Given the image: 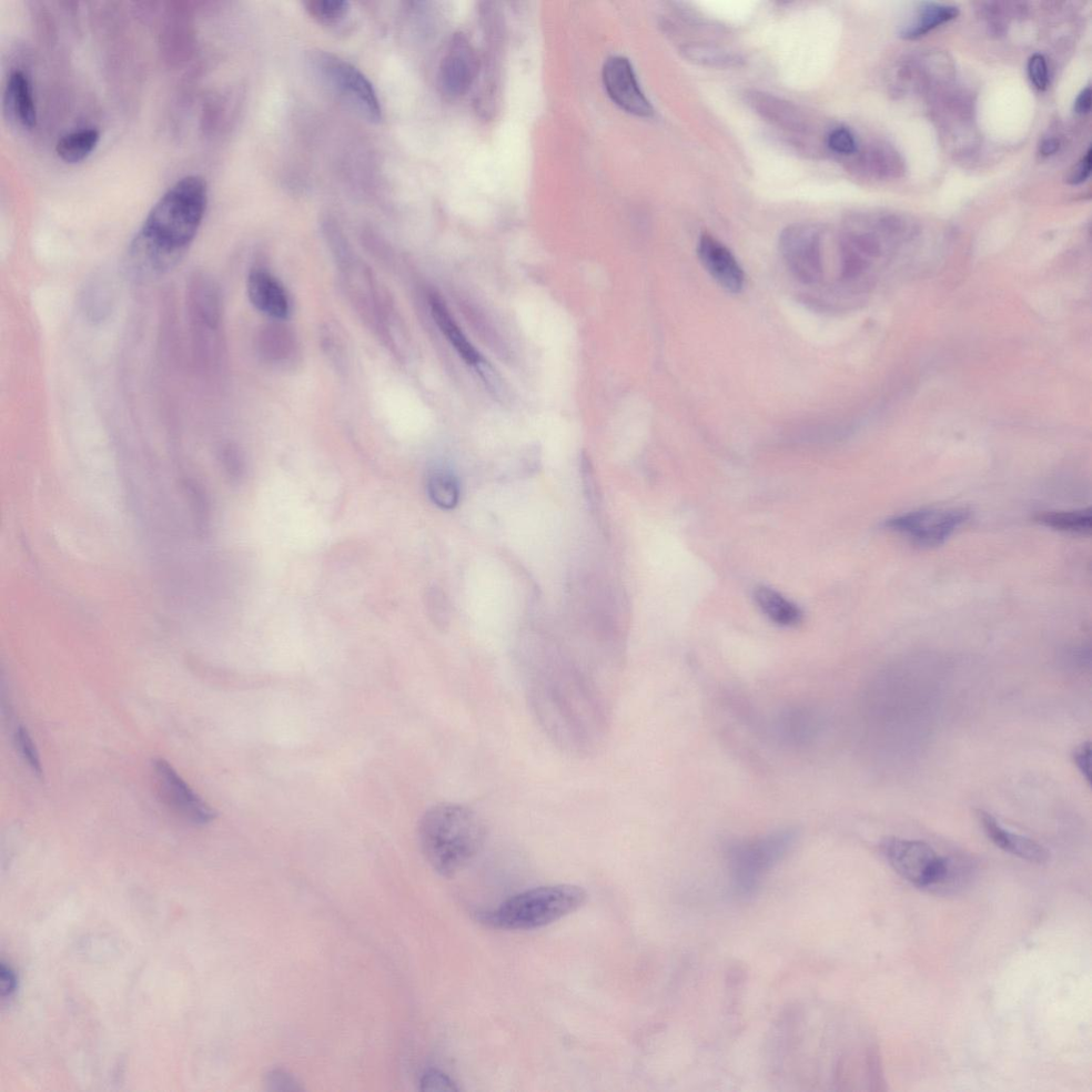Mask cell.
<instances>
[{
  "mask_svg": "<svg viewBox=\"0 0 1092 1092\" xmlns=\"http://www.w3.org/2000/svg\"><path fill=\"white\" fill-rule=\"evenodd\" d=\"M827 146L834 153L840 155L855 154L858 149L857 141L852 131L845 127H836L829 133Z\"/></svg>",
  "mask_w": 1092,
  "mask_h": 1092,
  "instance_id": "4316f807",
  "label": "cell"
},
{
  "mask_svg": "<svg viewBox=\"0 0 1092 1092\" xmlns=\"http://www.w3.org/2000/svg\"><path fill=\"white\" fill-rule=\"evenodd\" d=\"M421 1089L426 1092H454L459 1090L450 1078L437 1070H430L423 1076Z\"/></svg>",
  "mask_w": 1092,
  "mask_h": 1092,
  "instance_id": "f1b7e54d",
  "label": "cell"
},
{
  "mask_svg": "<svg viewBox=\"0 0 1092 1092\" xmlns=\"http://www.w3.org/2000/svg\"><path fill=\"white\" fill-rule=\"evenodd\" d=\"M207 199L204 178L190 176L177 180L151 208L131 244L136 264L150 272L174 266L198 234Z\"/></svg>",
  "mask_w": 1092,
  "mask_h": 1092,
  "instance_id": "6da1fadb",
  "label": "cell"
},
{
  "mask_svg": "<svg viewBox=\"0 0 1092 1092\" xmlns=\"http://www.w3.org/2000/svg\"><path fill=\"white\" fill-rule=\"evenodd\" d=\"M969 517L965 508L919 509L887 520L885 529L922 548H936L962 529Z\"/></svg>",
  "mask_w": 1092,
  "mask_h": 1092,
  "instance_id": "52a82bcc",
  "label": "cell"
},
{
  "mask_svg": "<svg viewBox=\"0 0 1092 1092\" xmlns=\"http://www.w3.org/2000/svg\"><path fill=\"white\" fill-rule=\"evenodd\" d=\"M478 69L477 50L468 38L463 35L454 36L441 60L438 70V86L441 94L449 99H456L467 95L478 77Z\"/></svg>",
  "mask_w": 1092,
  "mask_h": 1092,
  "instance_id": "30bf717a",
  "label": "cell"
},
{
  "mask_svg": "<svg viewBox=\"0 0 1092 1092\" xmlns=\"http://www.w3.org/2000/svg\"><path fill=\"white\" fill-rule=\"evenodd\" d=\"M1059 149V141L1055 138H1049L1043 141L1040 146V153L1044 156H1050L1056 153Z\"/></svg>",
  "mask_w": 1092,
  "mask_h": 1092,
  "instance_id": "d590c367",
  "label": "cell"
},
{
  "mask_svg": "<svg viewBox=\"0 0 1092 1092\" xmlns=\"http://www.w3.org/2000/svg\"><path fill=\"white\" fill-rule=\"evenodd\" d=\"M746 102L756 115L778 128L795 134L810 130L811 123L804 110L788 100L755 90L746 95Z\"/></svg>",
  "mask_w": 1092,
  "mask_h": 1092,
  "instance_id": "4fadbf2b",
  "label": "cell"
},
{
  "mask_svg": "<svg viewBox=\"0 0 1092 1092\" xmlns=\"http://www.w3.org/2000/svg\"><path fill=\"white\" fill-rule=\"evenodd\" d=\"M266 1085L272 1091H297L300 1090L295 1078H292L287 1072L276 1070L270 1072L267 1077Z\"/></svg>",
  "mask_w": 1092,
  "mask_h": 1092,
  "instance_id": "1f68e13d",
  "label": "cell"
},
{
  "mask_svg": "<svg viewBox=\"0 0 1092 1092\" xmlns=\"http://www.w3.org/2000/svg\"><path fill=\"white\" fill-rule=\"evenodd\" d=\"M778 247L788 270L806 286L824 277L823 234L815 225L795 224L783 230Z\"/></svg>",
  "mask_w": 1092,
  "mask_h": 1092,
  "instance_id": "ba28073f",
  "label": "cell"
},
{
  "mask_svg": "<svg viewBox=\"0 0 1092 1092\" xmlns=\"http://www.w3.org/2000/svg\"><path fill=\"white\" fill-rule=\"evenodd\" d=\"M309 68L320 85L359 117L378 123L382 108L375 88L359 68L323 50H313Z\"/></svg>",
  "mask_w": 1092,
  "mask_h": 1092,
  "instance_id": "277c9868",
  "label": "cell"
},
{
  "mask_svg": "<svg viewBox=\"0 0 1092 1092\" xmlns=\"http://www.w3.org/2000/svg\"><path fill=\"white\" fill-rule=\"evenodd\" d=\"M15 743L19 753L24 757L33 772L38 776L42 775V765L40 761L37 748L30 737L29 733L23 726H19L15 733Z\"/></svg>",
  "mask_w": 1092,
  "mask_h": 1092,
  "instance_id": "484cf974",
  "label": "cell"
},
{
  "mask_svg": "<svg viewBox=\"0 0 1092 1092\" xmlns=\"http://www.w3.org/2000/svg\"><path fill=\"white\" fill-rule=\"evenodd\" d=\"M419 840L429 865L444 877L457 875L482 851L487 827L472 807L441 803L428 808L419 824Z\"/></svg>",
  "mask_w": 1092,
  "mask_h": 1092,
  "instance_id": "7a4b0ae2",
  "label": "cell"
},
{
  "mask_svg": "<svg viewBox=\"0 0 1092 1092\" xmlns=\"http://www.w3.org/2000/svg\"><path fill=\"white\" fill-rule=\"evenodd\" d=\"M697 256L713 279L725 290L737 294L744 287V271L732 252L721 241L703 234L697 245Z\"/></svg>",
  "mask_w": 1092,
  "mask_h": 1092,
  "instance_id": "7c38bea8",
  "label": "cell"
},
{
  "mask_svg": "<svg viewBox=\"0 0 1092 1092\" xmlns=\"http://www.w3.org/2000/svg\"><path fill=\"white\" fill-rule=\"evenodd\" d=\"M247 292L252 305L262 314L276 319L288 317L290 305L287 290L270 273L264 270L251 272Z\"/></svg>",
  "mask_w": 1092,
  "mask_h": 1092,
  "instance_id": "9a60e30c",
  "label": "cell"
},
{
  "mask_svg": "<svg viewBox=\"0 0 1092 1092\" xmlns=\"http://www.w3.org/2000/svg\"><path fill=\"white\" fill-rule=\"evenodd\" d=\"M754 600L764 614L778 625L795 626L803 620L801 609L774 589L756 588Z\"/></svg>",
  "mask_w": 1092,
  "mask_h": 1092,
  "instance_id": "ac0fdd59",
  "label": "cell"
},
{
  "mask_svg": "<svg viewBox=\"0 0 1092 1092\" xmlns=\"http://www.w3.org/2000/svg\"><path fill=\"white\" fill-rule=\"evenodd\" d=\"M585 889L572 885L534 887L482 915V922L508 930H531L560 921L587 902Z\"/></svg>",
  "mask_w": 1092,
  "mask_h": 1092,
  "instance_id": "3957f363",
  "label": "cell"
},
{
  "mask_svg": "<svg viewBox=\"0 0 1092 1092\" xmlns=\"http://www.w3.org/2000/svg\"><path fill=\"white\" fill-rule=\"evenodd\" d=\"M99 138V131L95 128L73 131L58 141L57 155L67 164L80 163L93 153Z\"/></svg>",
  "mask_w": 1092,
  "mask_h": 1092,
  "instance_id": "ffe728a7",
  "label": "cell"
},
{
  "mask_svg": "<svg viewBox=\"0 0 1092 1092\" xmlns=\"http://www.w3.org/2000/svg\"><path fill=\"white\" fill-rule=\"evenodd\" d=\"M16 979L10 968L2 966V994L3 996H12L15 991Z\"/></svg>",
  "mask_w": 1092,
  "mask_h": 1092,
  "instance_id": "836d02e7",
  "label": "cell"
},
{
  "mask_svg": "<svg viewBox=\"0 0 1092 1092\" xmlns=\"http://www.w3.org/2000/svg\"><path fill=\"white\" fill-rule=\"evenodd\" d=\"M5 111L9 119L25 129H32L37 123V110L27 75L15 70L10 75L5 90Z\"/></svg>",
  "mask_w": 1092,
  "mask_h": 1092,
  "instance_id": "2e32d148",
  "label": "cell"
},
{
  "mask_svg": "<svg viewBox=\"0 0 1092 1092\" xmlns=\"http://www.w3.org/2000/svg\"><path fill=\"white\" fill-rule=\"evenodd\" d=\"M977 817L989 840L1002 851L1031 863L1044 864L1049 861L1050 853L1043 845L1007 831L993 814L984 810H978Z\"/></svg>",
  "mask_w": 1092,
  "mask_h": 1092,
  "instance_id": "5bb4252c",
  "label": "cell"
},
{
  "mask_svg": "<svg viewBox=\"0 0 1092 1092\" xmlns=\"http://www.w3.org/2000/svg\"><path fill=\"white\" fill-rule=\"evenodd\" d=\"M1028 74L1031 83L1039 90L1047 89L1049 85V73L1046 58L1043 55L1036 54L1029 59Z\"/></svg>",
  "mask_w": 1092,
  "mask_h": 1092,
  "instance_id": "f546056e",
  "label": "cell"
},
{
  "mask_svg": "<svg viewBox=\"0 0 1092 1092\" xmlns=\"http://www.w3.org/2000/svg\"><path fill=\"white\" fill-rule=\"evenodd\" d=\"M153 773L157 792L172 811L194 825H206L214 821L215 811L191 790L168 762L159 758L154 763Z\"/></svg>",
  "mask_w": 1092,
  "mask_h": 1092,
  "instance_id": "9c48e42d",
  "label": "cell"
},
{
  "mask_svg": "<svg viewBox=\"0 0 1092 1092\" xmlns=\"http://www.w3.org/2000/svg\"><path fill=\"white\" fill-rule=\"evenodd\" d=\"M1076 111L1079 115L1088 114L1091 109V89L1088 87L1081 91L1078 96L1075 105Z\"/></svg>",
  "mask_w": 1092,
  "mask_h": 1092,
  "instance_id": "e575fe53",
  "label": "cell"
},
{
  "mask_svg": "<svg viewBox=\"0 0 1092 1092\" xmlns=\"http://www.w3.org/2000/svg\"><path fill=\"white\" fill-rule=\"evenodd\" d=\"M602 78L606 93L616 106L640 118L654 115V108L642 93L629 59L614 56L606 60Z\"/></svg>",
  "mask_w": 1092,
  "mask_h": 1092,
  "instance_id": "8fae6325",
  "label": "cell"
},
{
  "mask_svg": "<svg viewBox=\"0 0 1092 1092\" xmlns=\"http://www.w3.org/2000/svg\"><path fill=\"white\" fill-rule=\"evenodd\" d=\"M1091 164V150H1089L1076 168L1074 174H1072L1070 183L1074 185L1083 183L1090 176Z\"/></svg>",
  "mask_w": 1092,
  "mask_h": 1092,
  "instance_id": "d6a6232c",
  "label": "cell"
},
{
  "mask_svg": "<svg viewBox=\"0 0 1092 1092\" xmlns=\"http://www.w3.org/2000/svg\"><path fill=\"white\" fill-rule=\"evenodd\" d=\"M427 491L430 500L439 508L451 510L459 503L460 489L456 478L447 471H434L430 474L427 482Z\"/></svg>",
  "mask_w": 1092,
  "mask_h": 1092,
  "instance_id": "7402d4cb",
  "label": "cell"
},
{
  "mask_svg": "<svg viewBox=\"0 0 1092 1092\" xmlns=\"http://www.w3.org/2000/svg\"><path fill=\"white\" fill-rule=\"evenodd\" d=\"M1035 521L1045 528L1074 534H1089L1092 530L1090 509L1043 511L1035 515Z\"/></svg>",
  "mask_w": 1092,
  "mask_h": 1092,
  "instance_id": "44dd1931",
  "label": "cell"
},
{
  "mask_svg": "<svg viewBox=\"0 0 1092 1092\" xmlns=\"http://www.w3.org/2000/svg\"><path fill=\"white\" fill-rule=\"evenodd\" d=\"M430 307L434 321H436L443 335L447 337L452 347L459 353L462 360L469 364V366L478 368L482 362V358L479 352L475 349L468 341L467 337L463 335L456 321L451 317L447 305H445L439 296L433 295L430 297Z\"/></svg>",
  "mask_w": 1092,
  "mask_h": 1092,
  "instance_id": "e0dca14e",
  "label": "cell"
},
{
  "mask_svg": "<svg viewBox=\"0 0 1092 1092\" xmlns=\"http://www.w3.org/2000/svg\"><path fill=\"white\" fill-rule=\"evenodd\" d=\"M882 851L894 871L918 887L939 889L958 886L954 864L923 841L887 837Z\"/></svg>",
  "mask_w": 1092,
  "mask_h": 1092,
  "instance_id": "5b68a950",
  "label": "cell"
},
{
  "mask_svg": "<svg viewBox=\"0 0 1092 1092\" xmlns=\"http://www.w3.org/2000/svg\"><path fill=\"white\" fill-rule=\"evenodd\" d=\"M581 469L585 497L590 504L591 509H596L600 505V488L592 464L587 457L582 459Z\"/></svg>",
  "mask_w": 1092,
  "mask_h": 1092,
  "instance_id": "83f0119b",
  "label": "cell"
},
{
  "mask_svg": "<svg viewBox=\"0 0 1092 1092\" xmlns=\"http://www.w3.org/2000/svg\"><path fill=\"white\" fill-rule=\"evenodd\" d=\"M794 840L795 833L787 831L732 847L730 868L736 893L743 897L752 896L763 876L781 860Z\"/></svg>",
  "mask_w": 1092,
  "mask_h": 1092,
  "instance_id": "8992f818",
  "label": "cell"
},
{
  "mask_svg": "<svg viewBox=\"0 0 1092 1092\" xmlns=\"http://www.w3.org/2000/svg\"><path fill=\"white\" fill-rule=\"evenodd\" d=\"M681 53L689 62L709 68H734L741 66L743 58L724 47L709 43H691L681 48Z\"/></svg>",
  "mask_w": 1092,
  "mask_h": 1092,
  "instance_id": "d6986e66",
  "label": "cell"
},
{
  "mask_svg": "<svg viewBox=\"0 0 1092 1092\" xmlns=\"http://www.w3.org/2000/svg\"><path fill=\"white\" fill-rule=\"evenodd\" d=\"M424 605L431 622L441 631H447L450 623V604L447 594L438 588L431 587L424 593Z\"/></svg>",
  "mask_w": 1092,
  "mask_h": 1092,
  "instance_id": "d4e9b609",
  "label": "cell"
},
{
  "mask_svg": "<svg viewBox=\"0 0 1092 1092\" xmlns=\"http://www.w3.org/2000/svg\"><path fill=\"white\" fill-rule=\"evenodd\" d=\"M958 14V9L953 6L926 5L921 10V14H918L916 21L904 30L903 37L906 39L922 37L930 30L952 21Z\"/></svg>",
  "mask_w": 1092,
  "mask_h": 1092,
  "instance_id": "603a6c76",
  "label": "cell"
},
{
  "mask_svg": "<svg viewBox=\"0 0 1092 1092\" xmlns=\"http://www.w3.org/2000/svg\"><path fill=\"white\" fill-rule=\"evenodd\" d=\"M1074 762L1078 771L1083 776L1088 784L1091 783V744L1081 743L1074 752Z\"/></svg>",
  "mask_w": 1092,
  "mask_h": 1092,
  "instance_id": "4dcf8cb0",
  "label": "cell"
},
{
  "mask_svg": "<svg viewBox=\"0 0 1092 1092\" xmlns=\"http://www.w3.org/2000/svg\"><path fill=\"white\" fill-rule=\"evenodd\" d=\"M306 7L313 18L325 25L341 23L350 12V5L345 0H310Z\"/></svg>",
  "mask_w": 1092,
  "mask_h": 1092,
  "instance_id": "cb8c5ba5",
  "label": "cell"
}]
</instances>
